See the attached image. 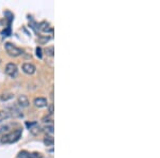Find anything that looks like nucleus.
I'll return each mask as SVG.
<instances>
[{"mask_svg":"<svg viewBox=\"0 0 160 158\" xmlns=\"http://www.w3.org/2000/svg\"><path fill=\"white\" fill-rule=\"evenodd\" d=\"M9 118H11L9 111L0 110V123H1V122H3V121H6V120H8Z\"/></svg>","mask_w":160,"mask_h":158,"instance_id":"10","label":"nucleus"},{"mask_svg":"<svg viewBox=\"0 0 160 158\" xmlns=\"http://www.w3.org/2000/svg\"><path fill=\"white\" fill-rule=\"evenodd\" d=\"M13 97H14V94H13V93L6 92V93H2V94L0 95V100H2V102H7V100L12 99Z\"/></svg>","mask_w":160,"mask_h":158,"instance_id":"9","label":"nucleus"},{"mask_svg":"<svg viewBox=\"0 0 160 158\" xmlns=\"http://www.w3.org/2000/svg\"><path fill=\"white\" fill-rule=\"evenodd\" d=\"M44 143L47 146H52L53 143H55V139H53V137L50 136V135H46V136L44 137Z\"/></svg>","mask_w":160,"mask_h":158,"instance_id":"8","label":"nucleus"},{"mask_svg":"<svg viewBox=\"0 0 160 158\" xmlns=\"http://www.w3.org/2000/svg\"><path fill=\"white\" fill-rule=\"evenodd\" d=\"M41 51H42V49H41L40 47H38V48H37V55H38V57L42 58V55H41Z\"/></svg>","mask_w":160,"mask_h":158,"instance_id":"15","label":"nucleus"},{"mask_svg":"<svg viewBox=\"0 0 160 158\" xmlns=\"http://www.w3.org/2000/svg\"><path fill=\"white\" fill-rule=\"evenodd\" d=\"M18 158H34L32 153H29L27 151H20L18 153Z\"/></svg>","mask_w":160,"mask_h":158,"instance_id":"11","label":"nucleus"},{"mask_svg":"<svg viewBox=\"0 0 160 158\" xmlns=\"http://www.w3.org/2000/svg\"><path fill=\"white\" fill-rule=\"evenodd\" d=\"M0 63H1V60H0Z\"/></svg>","mask_w":160,"mask_h":158,"instance_id":"16","label":"nucleus"},{"mask_svg":"<svg viewBox=\"0 0 160 158\" xmlns=\"http://www.w3.org/2000/svg\"><path fill=\"white\" fill-rule=\"evenodd\" d=\"M4 48H6V51H7L8 55L11 56V57H14V58L15 57L22 56V54H24V50H22V48L16 45H14V44L10 43V42H7L4 44Z\"/></svg>","mask_w":160,"mask_h":158,"instance_id":"2","label":"nucleus"},{"mask_svg":"<svg viewBox=\"0 0 160 158\" xmlns=\"http://www.w3.org/2000/svg\"><path fill=\"white\" fill-rule=\"evenodd\" d=\"M9 113H10V115L13 116V118H22V116H24L22 112L19 110V108L16 107V106H12V107H10Z\"/></svg>","mask_w":160,"mask_h":158,"instance_id":"7","label":"nucleus"},{"mask_svg":"<svg viewBox=\"0 0 160 158\" xmlns=\"http://www.w3.org/2000/svg\"><path fill=\"white\" fill-rule=\"evenodd\" d=\"M4 72H6V74L8 76L11 77V78H15V77H17V75H18V66H17L16 63L9 62L6 65Z\"/></svg>","mask_w":160,"mask_h":158,"instance_id":"3","label":"nucleus"},{"mask_svg":"<svg viewBox=\"0 0 160 158\" xmlns=\"http://www.w3.org/2000/svg\"><path fill=\"white\" fill-rule=\"evenodd\" d=\"M45 131L47 133V135L49 134L50 136H52V134H53V125H52V124L46 126V127H45Z\"/></svg>","mask_w":160,"mask_h":158,"instance_id":"13","label":"nucleus"},{"mask_svg":"<svg viewBox=\"0 0 160 158\" xmlns=\"http://www.w3.org/2000/svg\"><path fill=\"white\" fill-rule=\"evenodd\" d=\"M22 134V128H17L15 130L11 131V133H8L2 135V137L0 138V142L2 144H11V143H15L20 139Z\"/></svg>","mask_w":160,"mask_h":158,"instance_id":"1","label":"nucleus"},{"mask_svg":"<svg viewBox=\"0 0 160 158\" xmlns=\"http://www.w3.org/2000/svg\"><path fill=\"white\" fill-rule=\"evenodd\" d=\"M45 54L47 56L53 57V55H55V47H53V46H48V47H46L45 48Z\"/></svg>","mask_w":160,"mask_h":158,"instance_id":"12","label":"nucleus"},{"mask_svg":"<svg viewBox=\"0 0 160 158\" xmlns=\"http://www.w3.org/2000/svg\"><path fill=\"white\" fill-rule=\"evenodd\" d=\"M22 72L27 75H33L35 72H37V67H35V65L32 63H30V62H26V63L22 64Z\"/></svg>","mask_w":160,"mask_h":158,"instance_id":"4","label":"nucleus"},{"mask_svg":"<svg viewBox=\"0 0 160 158\" xmlns=\"http://www.w3.org/2000/svg\"><path fill=\"white\" fill-rule=\"evenodd\" d=\"M17 103H18V105L20 106V107L22 108H27L28 106L30 105V102H29V98H28L26 95L22 94L19 95L18 98H17Z\"/></svg>","mask_w":160,"mask_h":158,"instance_id":"6","label":"nucleus"},{"mask_svg":"<svg viewBox=\"0 0 160 158\" xmlns=\"http://www.w3.org/2000/svg\"><path fill=\"white\" fill-rule=\"evenodd\" d=\"M48 111H49V115H52V113H53V104L51 103L49 106H48Z\"/></svg>","mask_w":160,"mask_h":158,"instance_id":"14","label":"nucleus"},{"mask_svg":"<svg viewBox=\"0 0 160 158\" xmlns=\"http://www.w3.org/2000/svg\"><path fill=\"white\" fill-rule=\"evenodd\" d=\"M33 104L37 108H45L48 106V102L45 97H35Z\"/></svg>","mask_w":160,"mask_h":158,"instance_id":"5","label":"nucleus"}]
</instances>
